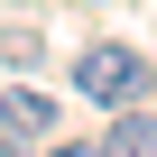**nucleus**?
<instances>
[{"mask_svg":"<svg viewBox=\"0 0 157 157\" xmlns=\"http://www.w3.org/2000/svg\"><path fill=\"white\" fill-rule=\"evenodd\" d=\"M74 93H83L93 111H129V102H148V93H157V65H148L139 46L102 37V46H83V56H74Z\"/></svg>","mask_w":157,"mask_h":157,"instance_id":"nucleus-1","label":"nucleus"},{"mask_svg":"<svg viewBox=\"0 0 157 157\" xmlns=\"http://www.w3.org/2000/svg\"><path fill=\"white\" fill-rule=\"evenodd\" d=\"M0 139H19V148H37V139H56V102L46 93H0Z\"/></svg>","mask_w":157,"mask_h":157,"instance_id":"nucleus-2","label":"nucleus"},{"mask_svg":"<svg viewBox=\"0 0 157 157\" xmlns=\"http://www.w3.org/2000/svg\"><path fill=\"white\" fill-rule=\"evenodd\" d=\"M102 157H157V111H139V102H129V111L111 120V139H102Z\"/></svg>","mask_w":157,"mask_h":157,"instance_id":"nucleus-3","label":"nucleus"},{"mask_svg":"<svg viewBox=\"0 0 157 157\" xmlns=\"http://www.w3.org/2000/svg\"><path fill=\"white\" fill-rule=\"evenodd\" d=\"M46 157H102V148H46Z\"/></svg>","mask_w":157,"mask_h":157,"instance_id":"nucleus-4","label":"nucleus"},{"mask_svg":"<svg viewBox=\"0 0 157 157\" xmlns=\"http://www.w3.org/2000/svg\"><path fill=\"white\" fill-rule=\"evenodd\" d=\"M0 157H28V148H19V139H0Z\"/></svg>","mask_w":157,"mask_h":157,"instance_id":"nucleus-5","label":"nucleus"}]
</instances>
